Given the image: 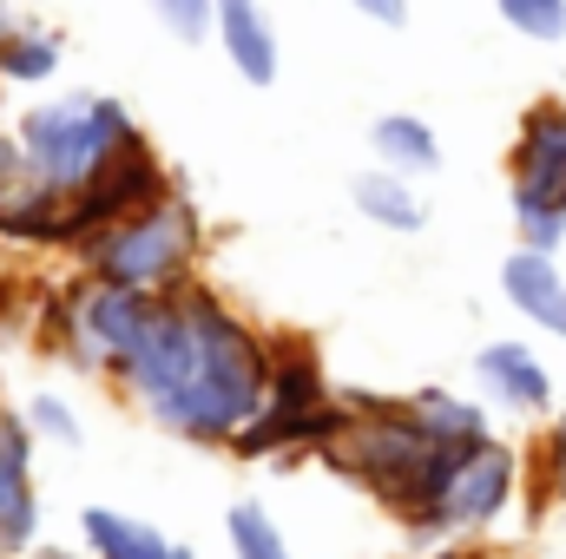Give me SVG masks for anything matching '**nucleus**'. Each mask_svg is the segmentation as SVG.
<instances>
[{"label": "nucleus", "mask_w": 566, "mask_h": 559, "mask_svg": "<svg viewBox=\"0 0 566 559\" xmlns=\"http://www.w3.org/2000/svg\"><path fill=\"white\" fill-rule=\"evenodd\" d=\"M151 421L191 434V441H238L271 389V349L205 289L191 296H151L139 336L119 362Z\"/></svg>", "instance_id": "nucleus-1"}, {"label": "nucleus", "mask_w": 566, "mask_h": 559, "mask_svg": "<svg viewBox=\"0 0 566 559\" xmlns=\"http://www.w3.org/2000/svg\"><path fill=\"white\" fill-rule=\"evenodd\" d=\"M323 454L349 481H363L369 494H382L416 527L428 514V500H434V487H441V474H448V461L461 447H441L422 428L416 402H356V409H343V428L323 441Z\"/></svg>", "instance_id": "nucleus-2"}, {"label": "nucleus", "mask_w": 566, "mask_h": 559, "mask_svg": "<svg viewBox=\"0 0 566 559\" xmlns=\"http://www.w3.org/2000/svg\"><path fill=\"white\" fill-rule=\"evenodd\" d=\"M126 145H139V126L113 106V99H60L20 119V158L27 178L53 198H80Z\"/></svg>", "instance_id": "nucleus-3"}, {"label": "nucleus", "mask_w": 566, "mask_h": 559, "mask_svg": "<svg viewBox=\"0 0 566 559\" xmlns=\"http://www.w3.org/2000/svg\"><path fill=\"white\" fill-rule=\"evenodd\" d=\"M93 283H113V289H139V296H165L178 289L191 257H198V218L178 204V198H158L133 218L93 231L80 244Z\"/></svg>", "instance_id": "nucleus-4"}, {"label": "nucleus", "mask_w": 566, "mask_h": 559, "mask_svg": "<svg viewBox=\"0 0 566 559\" xmlns=\"http://www.w3.org/2000/svg\"><path fill=\"white\" fill-rule=\"evenodd\" d=\"M507 191H514V231L527 251H560L566 244V99L527 106L514 158H507Z\"/></svg>", "instance_id": "nucleus-5"}, {"label": "nucleus", "mask_w": 566, "mask_h": 559, "mask_svg": "<svg viewBox=\"0 0 566 559\" xmlns=\"http://www.w3.org/2000/svg\"><path fill=\"white\" fill-rule=\"evenodd\" d=\"M336 428H343V409H329L316 356H310L303 342L271 349V389H264V409H258V421L238 434V447H244V454H271V447H323Z\"/></svg>", "instance_id": "nucleus-6"}, {"label": "nucleus", "mask_w": 566, "mask_h": 559, "mask_svg": "<svg viewBox=\"0 0 566 559\" xmlns=\"http://www.w3.org/2000/svg\"><path fill=\"white\" fill-rule=\"evenodd\" d=\"M514 487H521V461H514V447H501L488 434V441H474V447H461L448 461V474H441L428 514L416 520V534H481L514 507Z\"/></svg>", "instance_id": "nucleus-7"}, {"label": "nucleus", "mask_w": 566, "mask_h": 559, "mask_svg": "<svg viewBox=\"0 0 566 559\" xmlns=\"http://www.w3.org/2000/svg\"><path fill=\"white\" fill-rule=\"evenodd\" d=\"M145 309H151V296H139V289L86 283V289L66 303L60 329H66V342H73V356H80L86 369H113V376H119V362H126V349H133V336H139Z\"/></svg>", "instance_id": "nucleus-8"}, {"label": "nucleus", "mask_w": 566, "mask_h": 559, "mask_svg": "<svg viewBox=\"0 0 566 559\" xmlns=\"http://www.w3.org/2000/svg\"><path fill=\"white\" fill-rule=\"evenodd\" d=\"M474 382L507 409V415H554V376L527 342H488L474 356Z\"/></svg>", "instance_id": "nucleus-9"}, {"label": "nucleus", "mask_w": 566, "mask_h": 559, "mask_svg": "<svg viewBox=\"0 0 566 559\" xmlns=\"http://www.w3.org/2000/svg\"><path fill=\"white\" fill-rule=\"evenodd\" d=\"M501 289H507V303H514L527 323H541L547 336L566 342V277L547 251H527V244H521V251L501 264Z\"/></svg>", "instance_id": "nucleus-10"}, {"label": "nucleus", "mask_w": 566, "mask_h": 559, "mask_svg": "<svg viewBox=\"0 0 566 559\" xmlns=\"http://www.w3.org/2000/svg\"><path fill=\"white\" fill-rule=\"evenodd\" d=\"M218 33H224L231 66L251 86H271L277 80V33H271V13L258 0H218Z\"/></svg>", "instance_id": "nucleus-11"}, {"label": "nucleus", "mask_w": 566, "mask_h": 559, "mask_svg": "<svg viewBox=\"0 0 566 559\" xmlns=\"http://www.w3.org/2000/svg\"><path fill=\"white\" fill-rule=\"evenodd\" d=\"M33 540V481H27V428L0 415V547Z\"/></svg>", "instance_id": "nucleus-12"}, {"label": "nucleus", "mask_w": 566, "mask_h": 559, "mask_svg": "<svg viewBox=\"0 0 566 559\" xmlns=\"http://www.w3.org/2000/svg\"><path fill=\"white\" fill-rule=\"evenodd\" d=\"M86 547L99 559H191L178 540H165L158 527H145L133 514H113V507H86Z\"/></svg>", "instance_id": "nucleus-13"}, {"label": "nucleus", "mask_w": 566, "mask_h": 559, "mask_svg": "<svg viewBox=\"0 0 566 559\" xmlns=\"http://www.w3.org/2000/svg\"><path fill=\"white\" fill-rule=\"evenodd\" d=\"M376 158H382V171H402V178H428L434 165H441V139L428 133L416 113H389V119H376Z\"/></svg>", "instance_id": "nucleus-14"}, {"label": "nucleus", "mask_w": 566, "mask_h": 559, "mask_svg": "<svg viewBox=\"0 0 566 559\" xmlns=\"http://www.w3.org/2000/svg\"><path fill=\"white\" fill-rule=\"evenodd\" d=\"M356 211L382 231H422L428 224V204L416 198V184L402 171H363L356 178Z\"/></svg>", "instance_id": "nucleus-15"}, {"label": "nucleus", "mask_w": 566, "mask_h": 559, "mask_svg": "<svg viewBox=\"0 0 566 559\" xmlns=\"http://www.w3.org/2000/svg\"><path fill=\"white\" fill-rule=\"evenodd\" d=\"M416 415H422V428L441 447H474V441H488V415H481L474 402H461V395L422 389V395H416Z\"/></svg>", "instance_id": "nucleus-16"}, {"label": "nucleus", "mask_w": 566, "mask_h": 559, "mask_svg": "<svg viewBox=\"0 0 566 559\" xmlns=\"http://www.w3.org/2000/svg\"><path fill=\"white\" fill-rule=\"evenodd\" d=\"M231 547H238V559H290V547H283V534H277V520H271L258 500L231 507Z\"/></svg>", "instance_id": "nucleus-17"}, {"label": "nucleus", "mask_w": 566, "mask_h": 559, "mask_svg": "<svg viewBox=\"0 0 566 559\" xmlns=\"http://www.w3.org/2000/svg\"><path fill=\"white\" fill-rule=\"evenodd\" d=\"M60 66V40L53 33H7L0 40V73L7 80H46Z\"/></svg>", "instance_id": "nucleus-18"}, {"label": "nucleus", "mask_w": 566, "mask_h": 559, "mask_svg": "<svg viewBox=\"0 0 566 559\" xmlns=\"http://www.w3.org/2000/svg\"><path fill=\"white\" fill-rule=\"evenodd\" d=\"M494 7L521 40H541V46L566 40V0H494Z\"/></svg>", "instance_id": "nucleus-19"}, {"label": "nucleus", "mask_w": 566, "mask_h": 559, "mask_svg": "<svg viewBox=\"0 0 566 559\" xmlns=\"http://www.w3.org/2000/svg\"><path fill=\"white\" fill-rule=\"evenodd\" d=\"M151 13H158V20L191 46V40H205V27L218 20V0H151Z\"/></svg>", "instance_id": "nucleus-20"}, {"label": "nucleus", "mask_w": 566, "mask_h": 559, "mask_svg": "<svg viewBox=\"0 0 566 559\" xmlns=\"http://www.w3.org/2000/svg\"><path fill=\"white\" fill-rule=\"evenodd\" d=\"M541 494L566 500V415L547 421V434H541Z\"/></svg>", "instance_id": "nucleus-21"}, {"label": "nucleus", "mask_w": 566, "mask_h": 559, "mask_svg": "<svg viewBox=\"0 0 566 559\" xmlns=\"http://www.w3.org/2000/svg\"><path fill=\"white\" fill-rule=\"evenodd\" d=\"M27 415H33L40 434H53V441H66V447L80 441V421H73V409H66L60 395H33V409H27Z\"/></svg>", "instance_id": "nucleus-22"}, {"label": "nucleus", "mask_w": 566, "mask_h": 559, "mask_svg": "<svg viewBox=\"0 0 566 559\" xmlns=\"http://www.w3.org/2000/svg\"><path fill=\"white\" fill-rule=\"evenodd\" d=\"M349 7H363V13L382 20V27H402V20H409V0H349Z\"/></svg>", "instance_id": "nucleus-23"}, {"label": "nucleus", "mask_w": 566, "mask_h": 559, "mask_svg": "<svg viewBox=\"0 0 566 559\" xmlns=\"http://www.w3.org/2000/svg\"><path fill=\"white\" fill-rule=\"evenodd\" d=\"M0 40H7V20H0Z\"/></svg>", "instance_id": "nucleus-24"}, {"label": "nucleus", "mask_w": 566, "mask_h": 559, "mask_svg": "<svg viewBox=\"0 0 566 559\" xmlns=\"http://www.w3.org/2000/svg\"><path fill=\"white\" fill-rule=\"evenodd\" d=\"M40 559H60V553H40Z\"/></svg>", "instance_id": "nucleus-25"}]
</instances>
